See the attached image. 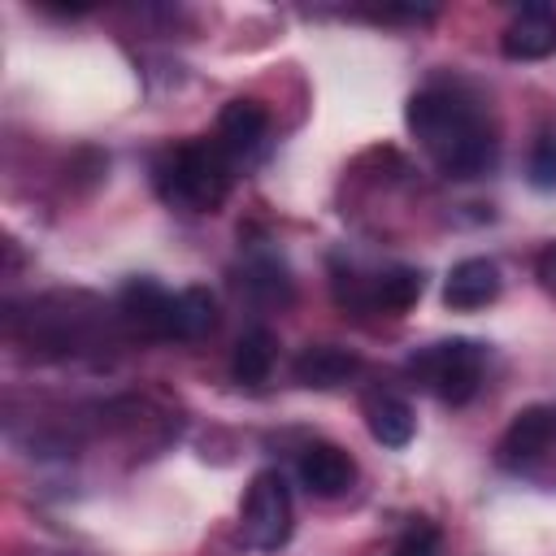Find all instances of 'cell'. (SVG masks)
<instances>
[{
	"instance_id": "12",
	"label": "cell",
	"mask_w": 556,
	"mask_h": 556,
	"mask_svg": "<svg viewBox=\"0 0 556 556\" xmlns=\"http://www.w3.org/2000/svg\"><path fill=\"white\" fill-rule=\"evenodd\" d=\"M365 421H369V434L382 443V447H404L417 430V417L408 408V400L391 395V391H374L365 400Z\"/></svg>"
},
{
	"instance_id": "14",
	"label": "cell",
	"mask_w": 556,
	"mask_h": 556,
	"mask_svg": "<svg viewBox=\"0 0 556 556\" xmlns=\"http://www.w3.org/2000/svg\"><path fill=\"white\" fill-rule=\"evenodd\" d=\"M274 361H278V339H274L265 326H256V330H243V334H239L235 356H230V369H235V378H239L243 387H261V382L269 378Z\"/></svg>"
},
{
	"instance_id": "7",
	"label": "cell",
	"mask_w": 556,
	"mask_h": 556,
	"mask_svg": "<svg viewBox=\"0 0 556 556\" xmlns=\"http://www.w3.org/2000/svg\"><path fill=\"white\" fill-rule=\"evenodd\" d=\"M269 139V113L261 100H230L217 113V143L230 161H252Z\"/></svg>"
},
{
	"instance_id": "17",
	"label": "cell",
	"mask_w": 556,
	"mask_h": 556,
	"mask_svg": "<svg viewBox=\"0 0 556 556\" xmlns=\"http://www.w3.org/2000/svg\"><path fill=\"white\" fill-rule=\"evenodd\" d=\"M387 556H439V526L434 521H413L395 543H391V552Z\"/></svg>"
},
{
	"instance_id": "5",
	"label": "cell",
	"mask_w": 556,
	"mask_h": 556,
	"mask_svg": "<svg viewBox=\"0 0 556 556\" xmlns=\"http://www.w3.org/2000/svg\"><path fill=\"white\" fill-rule=\"evenodd\" d=\"M122 321L139 339H174V295L152 278H130L122 287Z\"/></svg>"
},
{
	"instance_id": "9",
	"label": "cell",
	"mask_w": 556,
	"mask_h": 556,
	"mask_svg": "<svg viewBox=\"0 0 556 556\" xmlns=\"http://www.w3.org/2000/svg\"><path fill=\"white\" fill-rule=\"evenodd\" d=\"M500 48L513 61H543L547 52H556V9L543 4V0L521 4L513 13V22L504 26Z\"/></svg>"
},
{
	"instance_id": "16",
	"label": "cell",
	"mask_w": 556,
	"mask_h": 556,
	"mask_svg": "<svg viewBox=\"0 0 556 556\" xmlns=\"http://www.w3.org/2000/svg\"><path fill=\"white\" fill-rule=\"evenodd\" d=\"M243 287H248L256 300H265V304H287V300H291V282H287V269H282L278 261H252Z\"/></svg>"
},
{
	"instance_id": "3",
	"label": "cell",
	"mask_w": 556,
	"mask_h": 556,
	"mask_svg": "<svg viewBox=\"0 0 556 556\" xmlns=\"http://www.w3.org/2000/svg\"><path fill=\"white\" fill-rule=\"evenodd\" d=\"M482 365H486V348L473 339H439L404 361L408 378L443 404H469L482 387Z\"/></svg>"
},
{
	"instance_id": "10",
	"label": "cell",
	"mask_w": 556,
	"mask_h": 556,
	"mask_svg": "<svg viewBox=\"0 0 556 556\" xmlns=\"http://www.w3.org/2000/svg\"><path fill=\"white\" fill-rule=\"evenodd\" d=\"M500 295V269L486 256H465L452 265L447 282H443V304L456 313H473L482 304H491Z\"/></svg>"
},
{
	"instance_id": "15",
	"label": "cell",
	"mask_w": 556,
	"mask_h": 556,
	"mask_svg": "<svg viewBox=\"0 0 556 556\" xmlns=\"http://www.w3.org/2000/svg\"><path fill=\"white\" fill-rule=\"evenodd\" d=\"M217 326V300L204 287H182L174 291V339L195 343Z\"/></svg>"
},
{
	"instance_id": "4",
	"label": "cell",
	"mask_w": 556,
	"mask_h": 556,
	"mask_svg": "<svg viewBox=\"0 0 556 556\" xmlns=\"http://www.w3.org/2000/svg\"><path fill=\"white\" fill-rule=\"evenodd\" d=\"M243 539L256 552H278L291 539V491L278 469H261L243 495Z\"/></svg>"
},
{
	"instance_id": "13",
	"label": "cell",
	"mask_w": 556,
	"mask_h": 556,
	"mask_svg": "<svg viewBox=\"0 0 556 556\" xmlns=\"http://www.w3.org/2000/svg\"><path fill=\"white\" fill-rule=\"evenodd\" d=\"M421 269L413 265H395L387 274H378L369 287H365V300L361 308H387V313H408L417 300H421Z\"/></svg>"
},
{
	"instance_id": "2",
	"label": "cell",
	"mask_w": 556,
	"mask_h": 556,
	"mask_svg": "<svg viewBox=\"0 0 556 556\" xmlns=\"http://www.w3.org/2000/svg\"><path fill=\"white\" fill-rule=\"evenodd\" d=\"M235 161L222 152L217 139H187L169 148L156 165V191L165 204L182 213H217L230 195Z\"/></svg>"
},
{
	"instance_id": "6",
	"label": "cell",
	"mask_w": 556,
	"mask_h": 556,
	"mask_svg": "<svg viewBox=\"0 0 556 556\" xmlns=\"http://www.w3.org/2000/svg\"><path fill=\"white\" fill-rule=\"evenodd\" d=\"M295 473H300V486L308 495H317V500H339L356 482L352 456L343 447H334V443H308L300 452V460H295Z\"/></svg>"
},
{
	"instance_id": "19",
	"label": "cell",
	"mask_w": 556,
	"mask_h": 556,
	"mask_svg": "<svg viewBox=\"0 0 556 556\" xmlns=\"http://www.w3.org/2000/svg\"><path fill=\"white\" fill-rule=\"evenodd\" d=\"M534 274H539V282H543L547 291H556V243H547V248L539 252V261H534Z\"/></svg>"
},
{
	"instance_id": "8",
	"label": "cell",
	"mask_w": 556,
	"mask_h": 556,
	"mask_svg": "<svg viewBox=\"0 0 556 556\" xmlns=\"http://www.w3.org/2000/svg\"><path fill=\"white\" fill-rule=\"evenodd\" d=\"M552 434H556V413L552 408H521L508 430L500 434V465L504 469H530L547 447H552Z\"/></svg>"
},
{
	"instance_id": "11",
	"label": "cell",
	"mask_w": 556,
	"mask_h": 556,
	"mask_svg": "<svg viewBox=\"0 0 556 556\" xmlns=\"http://www.w3.org/2000/svg\"><path fill=\"white\" fill-rule=\"evenodd\" d=\"M356 369H361V356L348 352V348H334V343H313L291 365L295 382L300 387H313V391H334L348 378H356Z\"/></svg>"
},
{
	"instance_id": "18",
	"label": "cell",
	"mask_w": 556,
	"mask_h": 556,
	"mask_svg": "<svg viewBox=\"0 0 556 556\" xmlns=\"http://www.w3.org/2000/svg\"><path fill=\"white\" fill-rule=\"evenodd\" d=\"M530 182L556 187V135H539L530 148Z\"/></svg>"
},
{
	"instance_id": "1",
	"label": "cell",
	"mask_w": 556,
	"mask_h": 556,
	"mask_svg": "<svg viewBox=\"0 0 556 556\" xmlns=\"http://www.w3.org/2000/svg\"><path fill=\"white\" fill-rule=\"evenodd\" d=\"M404 122L421 143V152L447 178H478L495 161V139L486 117L473 109V100H465L452 87H421L408 100Z\"/></svg>"
}]
</instances>
